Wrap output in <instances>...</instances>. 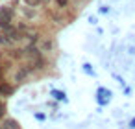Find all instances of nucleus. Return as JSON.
<instances>
[{
	"label": "nucleus",
	"instance_id": "39448f33",
	"mask_svg": "<svg viewBox=\"0 0 135 129\" xmlns=\"http://www.w3.org/2000/svg\"><path fill=\"white\" fill-rule=\"evenodd\" d=\"M0 90H2V92H11V87H8V85H2V87H0Z\"/></svg>",
	"mask_w": 135,
	"mask_h": 129
},
{
	"label": "nucleus",
	"instance_id": "f257e3e1",
	"mask_svg": "<svg viewBox=\"0 0 135 129\" xmlns=\"http://www.w3.org/2000/svg\"><path fill=\"white\" fill-rule=\"evenodd\" d=\"M17 39H21V30L19 28H13L11 24L4 28V32L0 33V43H4V44H11L15 43Z\"/></svg>",
	"mask_w": 135,
	"mask_h": 129
},
{
	"label": "nucleus",
	"instance_id": "423d86ee",
	"mask_svg": "<svg viewBox=\"0 0 135 129\" xmlns=\"http://www.w3.org/2000/svg\"><path fill=\"white\" fill-rule=\"evenodd\" d=\"M57 4H59V6H65V4H67V0H57Z\"/></svg>",
	"mask_w": 135,
	"mask_h": 129
},
{
	"label": "nucleus",
	"instance_id": "20e7f679",
	"mask_svg": "<svg viewBox=\"0 0 135 129\" xmlns=\"http://www.w3.org/2000/svg\"><path fill=\"white\" fill-rule=\"evenodd\" d=\"M24 2H26L28 6H33V8H35V6H39V4L43 2V0H24Z\"/></svg>",
	"mask_w": 135,
	"mask_h": 129
},
{
	"label": "nucleus",
	"instance_id": "0eeeda50",
	"mask_svg": "<svg viewBox=\"0 0 135 129\" xmlns=\"http://www.w3.org/2000/svg\"><path fill=\"white\" fill-rule=\"evenodd\" d=\"M2 111H4V107H2V105H0V116H2Z\"/></svg>",
	"mask_w": 135,
	"mask_h": 129
},
{
	"label": "nucleus",
	"instance_id": "7ed1b4c3",
	"mask_svg": "<svg viewBox=\"0 0 135 129\" xmlns=\"http://www.w3.org/2000/svg\"><path fill=\"white\" fill-rule=\"evenodd\" d=\"M4 129H19V125H17L15 120L8 118V120H4Z\"/></svg>",
	"mask_w": 135,
	"mask_h": 129
},
{
	"label": "nucleus",
	"instance_id": "f03ea898",
	"mask_svg": "<svg viewBox=\"0 0 135 129\" xmlns=\"http://www.w3.org/2000/svg\"><path fill=\"white\" fill-rule=\"evenodd\" d=\"M11 9H8V8H4V9H0V26H9L11 24Z\"/></svg>",
	"mask_w": 135,
	"mask_h": 129
}]
</instances>
